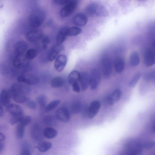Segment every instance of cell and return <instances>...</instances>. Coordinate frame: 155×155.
Here are the masks:
<instances>
[{
    "mask_svg": "<svg viewBox=\"0 0 155 155\" xmlns=\"http://www.w3.org/2000/svg\"><path fill=\"white\" fill-rule=\"evenodd\" d=\"M60 101L58 100H53L50 102L45 107L46 112L51 111L55 108L60 103Z\"/></svg>",
    "mask_w": 155,
    "mask_h": 155,
    "instance_id": "4dcf8cb0",
    "label": "cell"
},
{
    "mask_svg": "<svg viewBox=\"0 0 155 155\" xmlns=\"http://www.w3.org/2000/svg\"><path fill=\"white\" fill-rule=\"evenodd\" d=\"M72 90L75 92L79 93L81 91V88L79 83L74 84L71 85Z\"/></svg>",
    "mask_w": 155,
    "mask_h": 155,
    "instance_id": "b9f144b4",
    "label": "cell"
},
{
    "mask_svg": "<svg viewBox=\"0 0 155 155\" xmlns=\"http://www.w3.org/2000/svg\"><path fill=\"white\" fill-rule=\"evenodd\" d=\"M10 91L12 96L16 102L22 104L28 101L26 91L21 85L17 83L13 84Z\"/></svg>",
    "mask_w": 155,
    "mask_h": 155,
    "instance_id": "6da1fadb",
    "label": "cell"
},
{
    "mask_svg": "<svg viewBox=\"0 0 155 155\" xmlns=\"http://www.w3.org/2000/svg\"><path fill=\"white\" fill-rule=\"evenodd\" d=\"M20 155H31L29 150L27 149H24Z\"/></svg>",
    "mask_w": 155,
    "mask_h": 155,
    "instance_id": "ee69618b",
    "label": "cell"
},
{
    "mask_svg": "<svg viewBox=\"0 0 155 155\" xmlns=\"http://www.w3.org/2000/svg\"><path fill=\"white\" fill-rule=\"evenodd\" d=\"M6 108V110L11 116V118L19 120L24 115L21 107L15 104H11Z\"/></svg>",
    "mask_w": 155,
    "mask_h": 155,
    "instance_id": "277c9868",
    "label": "cell"
},
{
    "mask_svg": "<svg viewBox=\"0 0 155 155\" xmlns=\"http://www.w3.org/2000/svg\"><path fill=\"white\" fill-rule=\"evenodd\" d=\"M143 62L148 67L155 64V50H150L146 52L143 57Z\"/></svg>",
    "mask_w": 155,
    "mask_h": 155,
    "instance_id": "9a60e30c",
    "label": "cell"
},
{
    "mask_svg": "<svg viewBox=\"0 0 155 155\" xmlns=\"http://www.w3.org/2000/svg\"><path fill=\"white\" fill-rule=\"evenodd\" d=\"M73 21L76 25L79 26H83L86 24L87 21V18L84 14L79 13L75 16Z\"/></svg>",
    "mask_w": 155,
    "mask_h": 155,
    "instance_id": "44dd1931",
    "label": "cell"
},
{
    "mask_svg": "<svg viewBox=\"0 0 155 155\" xmlns=\"http://www.w3.org/2000/svg\"><path fill=\"white\" fill-rule=\"evenodd\" d=\"M28 48L27 44L25 41L21 40L17 42L14 48L15 55H23L27 51Z\"/></svg>",
    "mask_w": 155,
    "mask_h": 155,
    "instance_id": "2e32d148",
    "label": "cell"
},
{
    "mask_svg": "<svg viewBox=\"0 0 155 155\" xmlns=\"http://www.w3.org/2000/svg\"><path fill=\"white\" fill-rule=\"evenodd\" d=\"M38 54L37 50L34 48H30L25 53V57L27 60H31L35 58Z\"/></svg>",
    "mask_w": 155,
    "mask_h": 155,
    "instance_id": "f1b7e54d",
    "label": "cell"
},
{
    "mask_svg": "<svg viewBox=\"0 0 155 155\" xmlns=\"http://www.w3.org/2000/svg\"><path fill=\"white\" fill-rule=\"evenodd\" d=\"M5 135L2 133L0 134V151H1L3 149L4 147V141L5 140Z\"/></svg>",
    "mask_w": 155,
    "mask_h": 155,
    "instance_id": "60d3db41",
    "label": "cell"
},
{
    "mask_svg": "<svg viewBox=\"0 0 155 155\" xmlns=\"http://www.w3.org/2000/svg\"><path fill=\"white\" fill-rule=\"evenodd\" d=\"M102 72L104 77L108 78L111 75L112 64L111 59L107 57H104L102 61Z\"/></svg>",
    "mask_w": 155,
    "mask_h": 155,
    "instance_id": "ba28073f",
    "label": "cell"
},
{
    "mask_svg": "<svg viewBox=\"0 0 155 155\" xmlns=\"http://www.w3.org/2000/svg\"><path fill=\"white\" fill-rule=\"evenodd\" d=\"M4 113V110L2 105L0 107V116L1 117L2 116Z\"/></svg>",
    "mask_w": 155,
    "mask_h": 155,
    "instance_id": "bcb514c9",
    "label": "cell"
},
{
    "mask_svg": "<svg viewBox=\"0 0 155 155\" xmlns=\"http://www.w3.org/2000/svg\"><path fill=\"white\" fill-rule=\"evenodd\" d=\"M81 73L78 71L74 70L72 71L69 74L68 77L69 83L71 85L79 83Z\"/></svg>",
    "mask_w": 155,
    "mask_h": 155,
    "instance_id": "7402d4cb",
    "label": "cell"
},
{
    "mask_svg": "<svg viewBox=\"0 0 155 155\" xmlns=\"http://www.w3.org/2000/svg\"><path fill=\"white\" fill-rule=\"evenodd\" d=\"M82 106L81 102L75 101L72 103L71 106L72 113L74 114H78L81 111Z\"/></svg>",
    "mask_w": 155,
    "mask_h": 155,
    "instance_id": "f546056e",
    "label": "cell"
},
{
    "mask_svg": "<svg viewBox=\"0 0 155 155\" xmlns=\"http://www.w3.org/2000/svg\"><path fill=\"white\" fill-rule=\"evenodd\" d=\"M155 146V141H149L144 143L143 146L147 149H150L153 148Z\"/></svg>",
    "mask_w": 155,
    "mask_h": 155,
    "instance_id": "f35d334b",
    "label": "cell"
},
{
    "mask_svg": "<svg viewBox=\"0 0 155 155\" xmlns=\"http://www.w3.org/2000/svg\"><path fill=\"white\" fill-rule=\"evenodd\" d=\"M154 155H155V154H154Z\"/></svg>",
    "mask_w": 155,
    "mask_h": 155,
    "instance_id": "c3c4849f",
    "label": "cell"
},
{
    "mask_svg": "<svg viewBox=\"0 0 155 155\" xmlns=\"http://www.w3.org/2000/svg\"><path fill=\"white\" fill-rule=\"evenodd\" d=\"M86 11L91 16L105 17L108 14L107 10L104 7L95 3L89 4L86 8Z\"/></svg>",
    "mask_w": 155,
    "mask_h": 155,
    "instance_id": "3957f363",
    "label": "cell"
},
{
    "mask_svg": "<svg viewBox=\"0 0 155 155\" xmlns=\"http://www.w3.org/2000/svg\"><path fill=\"white\" fill-rule=\"evenodd\" d=\"M122 94L121 91L120 89L117 88L114 90L107 97V103L110 106L113 105L120 100Z\"/></svg>",
    "mask_w": 155,
    "mask_h": 155,
    "instance_id": "7c38bea8",
    "label": "cell"
},
{
    "mask_svg": "<svg viewBox=\"0 0 155 155\" xmlns=\"http://www.w3.org/2000/svg\"></svg>",
    "mask_w": 155,
    "mask_h": 155,
    "instance_id": "7dc6e473",
    "label": "cell"
},
{
    "mask_svg": "<svg viewBox=\"0 0 155 155\" xmlns=\"http://www.w3.org/2000/svg\"><path fill=\"white\" fill-rule=\"evenodd\" d=\"M125 66L124 58L121 57L117 58L114 62V67L115 71L117 73H120L124 71Z\"/></svg>",
    "mask_w": 155,
    "mask_h": 155,
    "instance_id": "d6986e66",
    "label": "cell"
},
{
    "mask_svg": "<svg viewBox=\"0 0 155 155\" xmlns=\"http://www.w3.org/2000/svg\"><path fill=\"white\" fill-rule=\"evenodd\" d=\"M0 102L1 105L6 107L11 104L10 94L5 89H3L1 92Z\"/></svg>",
    "mask_w": 155,
    "mask_h": 155,
    "instance_id": "ac0fdd59",
    "label": "cell"
},
{
    "mask_svg": "<svg viewBox=\"0 0 155 155\" xmlns=\"http://www.w3.org/2000/svg\"><path fill=\"white\" fill-rule=\"evenodd\" d=\"M101 74L100 71L96 68L93 69L90 75V88L92 90H95L98 86L101 79Z\"/></svg>",
    "mask_w": 155,
    "mask_h": 155,
    "instance_id": "8992f818",
    "label": "cell"
},
{
    "mask_svg": "<svg viewBox=\"0 0 155 155\" xmlns=\"http://www.w3.org/2000/svg\"><path fill=\"white\" fill-rule=\"evenodd\" d=\"M101 106V103L98 100L93 101L88 107V117L90 119L94 118L98 113Z\"/></svg>",
    "mask_w": 155,
    "mask_h": 155,
    "instance_id": "4fadbf2b",
    "label": "cell"
},
{
    "mask_svg": "<svg viewBox=\"0 0 155 155\" xmlns=\"http://www.w3.org/2000/svg\"><path fill=\"white\" fill-rule=\"evenodd\" d=\"M79 82L81 90L84 91L87 90L90 84V75L86 72L81 73Z\"/></svg>",
    "mask_w": 155,
    "mask_h": 155,
    "instance_id": "e0dca14e",
    "label": "cell"
},
{
    "mask_svg": "<svg viewBox=\"0 0 155 155\" xmlns=\"http://www.w3.org/2000/svg\"></svg>",
    "mask_w": 155,
    "mask_h": 155,
    "instance_id": "681fc988",
    "label": "cell"
},
{
    "mask_svg": "<svg viewBox=\"0 0 155 155\" xmlns=\"http://www.w3.org/2000/svg\"><path fill=\"white\" fill-rule=\"evenodd\" d=\"M27 105L28 107L31 109H35L36 106L35 103L31 100L28 101Z\"/></svg>",
    "mask_w": 155,
    "mask_h": 155,
    "instance_id": "7bdbcfd3",
    "label": "cell"
},
{
    "mask_svg": "<svg viewBox=\"0 0 155 155\" xmlns=\"http://www.w3.org/2000/svg\"><path fill=\"white\" fill-rule=\"evenodd\" d=\"M43 31L40 29H35L29 31L25 35L26 40L31 43L39 41L43 37Z\"/></svg>",
    "mask_w": 155,
    "mask_h": 155,
    "instance_id": "52a82bcc",
    "label": "cell"
},
{
    "mask_svg": "<svg viewBox=\"0 0 155 155\" xmlns=\"http://www.w3.org/2000/svg\"><path fill=\"white\" fill-rule=\"evenodd\" d=\"M57 119L64 123H67L70 120V113L66 108L62 107L58 109L56 112Z\"/></svg>",
    "mask_w": 155,
    "mask_h": 155,
    "instance_id": "8fae6325",
    "label": "cell"
},
{
    "mask_svg": "<svg viewBox=\"0 0 155 155\" xmlns=\"http://www.w3.org/2000/svg\"><path fill=\"white\" fill-rule=\"evenodd\" d=\"M47 98L45 95H41L37 98V102L40 106L41 107H44L47 102Z\"/></svg>",
    "mask_w": 155,
    "mask_h": 155,
    "instance_id": "d590c367",
    "label": "cell"
},
{
    "mask_svg": "<svg viewBox=\"0 0 155 155\" xmlns=\"http://www.w3.org/2000/svg\"><path fill=\"white\" fill-rule=\"evenodd\" d=\"M44 136L48 139L54 138L57 135L56 130L51 127H48L45 128L43 130Z\"/></svg>",
    "mask_w": 155,
    "mask_h": 155,
    "instance_id": "d4e9b609",
    "label": "cell"
},
{
    "mask_svg": "<svg viewBox=\"0 0 155 155\" xmlns=\"http://www.w3.org/2000/svg\"><path fill=\"white\" fill-rule=\"evenodd\" d=\"M68 28L63 27L59 31L56 38L57 43L61 44L66 39L68 35Z\"/></svg>",
    "mask_w": 155,
    "mask_h": 155,
    "instance_id": "ffe728a7",
    "label": "cell"
},
{
    "mask_svg": "<svg viewBox=\"0 0 155 155\" xmlns=\"http://www.w3.org/2000/svg\"><path fill=\"white\" fill-rule=\"evenodd\" d=\"M70 0H54L53 1L54 3L59 5H65Z\"/></svg>",
    "mask_w": 155,
    "mask_h": 155,
    "instance_id": "ab89813d",
    "label": "cell"
},
{
    "mask_svg": "<svg viewBox=\"0 0 155 155\" xmlns=\"http://www.w3.org/2000/svg\"><path fill=\"white\" fill-rule=\"evenodd\" d=\"M18 81L20 83L28 85H33L38 84L39 79L37 77L32 75H21L17 78Z\"/></svg>",
    "mask_w": 155,
    "mask_h": 155,
    "instance_id": "5bb4252c",
    "label": "cell"
},
{
    "mask_svg": "<svg viewBox=\"0 0 155 155\" xmlns=\"http://www.w3.org/2000/svg\"><path fill=\"white\" fill-rule=\"evenodd\" d=\"M67 62V58L64 54L59 55L55 59L54 67L58 72H61L64 69Z\"/></svg>",
    "mask_w": 155,
    "mask_h": 155,
    "instance_id": "9c48e42d",
    "label": "cell"
},
{
    "mask_svg": "<svg viewBox=\"0 0 155 155\" xmlns=\"http://www.w3.org/2000/svg\"><path fill=\"white\" fill-rule=\"evenodd\" d=\"M46 17V13L43 9L40 8L35 9L31 12L29 16V24L32 28H37L43 24Z\"/></svg>",
    "mask_w": 155,
    "mask_h": 155,
    "instance_id": "7a4b0ae2",
    "label": "cell"
},
{
    "mask_svg": "<svg viewBox=\"0 0 155 155\" xmlns=\"http://www.w3.org/2000/svg\"><path fill=\"white\" fill-rule=\"evenodd\" d=\"M62 48V46L61 44L57 43L53 46L48 53V60L49 61H52L55 60Z\"/></svg>",
    "mask_w": 155,
    "mask_h": 155,
    "instance_id": "30bf717a",
    "label": "cell"
},
{
    "mask_svg": "<svg viewBox=\"0 0 155 155\" xmlns=\"http://www.w3.org/2000/svg\"><path fill=\"white\" fill-rule=\"evenodd\" d=\"M141 75V74L140 72H138L135 74L129 82L128 87L130 88L134 87L140 79Z\"/></svg>",
    "mask_w": 155,
    "mask_h": 155,
    "instance_id": "d6a6232c",
    "label": "cell"
},
{
    "mask_svg": "<svg viewBox=\"0 0 155 155\" xmlns=\"http://www.w3.org/2000/svg\"><path fill=\"white\" fill-rule=\"evenodd\" d=\"M151 132L153 134H155V121L154 122L151 127Z\"/></svg>",
    "mask_w": 155,
    "mask_h": 155,
    "instance_id": "f6af8a7d",
    "label": "cell"
},
{
    "mask_svg": "<svg viewBox=\"0 0 155 155\" xmlns=\"http://www.w3.org/2000/svg\"><path fill=\"white\" fill-rule=\"evenodd\" d=\"M50 42L49 38L47 36H45L42 38L41 43L42 44V48L44 50L47 49L48 47V44Z\"/></svg>",
    "mask_w": 155,
    "mask_h": 155,
    "instance_id": "74e56055",
    "label": "cell"
},
{
    "mask_svg": "<svg viewBox=\"0 0 155 155\" xmlns=\"http://www.w3.org/2000/svg\"><path fill=\"white\" fill-rule=\"evenodd\" d=\"M13 60V65L16 68H21L26 65V61L27 60L22 56L15 55Z\"/></svg>",
    "mask_w": 155,
    "mask_h": 155,
    "instance_id": "603a6c76",
    "label": "cell"
},
{
    "mask_svg": "<svg viewBox=\"0 0 155 155\" xmlns=\"http://www.w3.org/2000/svg\"><path fill=\"white\" fill-rule=\"evenodd\" d=\"M51 147L52 144L50 142L44 141L40 143L38 145L37 147L40 151L45 152L49 150Z\"/></svg>",
    "mask_w": 155,
    "mask_h": 155,
    "instance_id": "83f0119b",
    "label": "cell"
},
{
    "mask_svg": "<svg viewBox=\"0 0 155 155\" xmlns=\"http://www.w3.org/2000/svg\"><path fill=\"white\" fill-rule=\"evenodd\" d=\"M81 32V28L78 27H72L69 28L68 30V35L74 36L77 35Z\"/></svg>",
    "mask_w": 155,
    "mask_h": 155,
    "instance_id": "836d02e7",
    "label": "cell"
},
{
    "mask_svg": "<svg viewBox=\"0 0 155 155\" xmlns=\"http://www.w3.org/2000/svg\"><path fill=\"white\" fill-rule=\"evenodd\" d=\"M31 121V117L28 115H24L18 123H20L25 127L30 124Z\"/></svg>",
    "mask_w": 155,
    "mask_h": 155,
    "instance_id": "e575fe53",
    "label": "cell"
},
{
    "mask_svg": "<svg viewBox=\"0 0 155 155\" xmlns=\"http://www.w3.org/2000/svg\"><path fill=\"white\" fill-rule=\"evenodd\" d=\"M51 86L54 88H57L62 86L64 84V81L60 77H56L53 78L51 81Z\"/></svg>",
    "mask_w": 155,
    "mask_h": 155,
    "instance_id": "484cf974",
    "label": "cell"
},
{
    "mask_svg": "<svg viewBox=\"0 0 155 155\" xmlns=\"http://www.w3.org/2000/svg\"><path fill=\"white\" fill-rule=\"evenodd\" d=\"M25 126L19 123L17 126L15 131L17 137L19 139H22L24 137Z\"/></svg>",
    "mask_w": 155,
    "mask_h": 155,
    "instance_id": "1f68e13d",
    "label": "cell"
},
{
    "mask_svg": "<svg viewBox=\"0 0 155 155\" xmlns=\"http://www.w3.org/2000/svg\"><path fill=\"white\" fill-rule=\"evenodd\" d=\"M78 4L76 0H70L69 2L61 8L60 15L62 18H65L71 14L76 8Z\"/></svg>",
    "mask_w": 155,
    "mask_h": 155,
    "instance_id": "5b68a950",
    "label": "cell"
},
{
    "mask_svg": "<svg viewBox=\"0 0 155 155\" xmlns=\"http://www.w3.org/2000/svg\"><path fill=\"white\" fill-rule=\"evenodd\" d=\"M144 79L147 81H150L155 79V69L146 74L144 76Z\"/></svg>",
    "mask_w": 155,
    "mask_h": 155,
    "instance_id": "8d00e7d4",
    "label": "cell"
},
{
    "mask_svg": "<svg viewBox=\"0 0 155 155\" xmlns=\"http://www.w3.org/2000/svg\"><path fill=\"white\" fill-rule=\"evenodd\" d=\"M140 57L137 51H133L130 54L129 58V64L133 67L137 66L140 63Z\"/></svg>",
    "mask_w": 155,
    "mask_h": 155,
    "instance_id": "cb8c5ba5",
    "label": "cell"
},
{
    "mask_svg": "<svg viewBox=\"0 0 155 155\" xmlns=\"http://www.w3.org/2000/svg\"><path fill=\"white\" fill-rule=\"evenodd\" d=\"M39 128L35 126L33 128L31 133L32 136L33 138L36 140L39 141L41 140L42 134Z\"/></svg>",
    "mask_w": 155,
    "mask_h": 155,
    "instance_id": "4316f807",
    "label": "cell"
}]
</instances>
